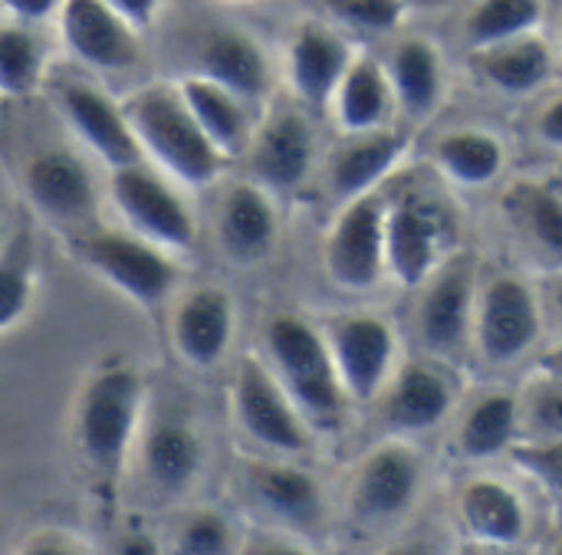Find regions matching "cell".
I'll use <instances>...</instances> for the list:
<instances>
[{
  "label": "cell",
  "instance_id": "obj_28",
  "mask_svg": "<svg viewBox=\"0 0 562 555\" xmlns=\"http://www.w3.org/2000/svg\"><path fill=\"white\" fill-rule=\"evenodd\" d=\"M392 99L415 118L428 115L445 89L441 56L428 39H405L395 46L389 69H385Z\"/></svg>",
  "mask_w": 562,
  "mask_h": 555
},
{
  "label": "cell",
  "instance_id": "obj_34",
  "mask_svg": "<svg viewBox=\"0 0 562 555\" xmlns=\"http://www.w3.org/2000/svg\"><path fill=\"white\" fill-rule=\"evenodd\" d=\"M43 76V46L40 39L16 23L0 26V99L26 95Z\"/></svg>",
  "mask_w": 562,
  "mask_h": 555
},
{
  "label": "cell",
  "instance_id": "obj_37",
  "mask_svg": "<svg viewBox=\"0 0 562 555\" xmlns=\"http://www.w3.org/2000/svg\"><path fill=\"white\" fill-rule=\"evenodd\" d=\"M326 13H333L339 23L366 33H385L395 30L405 16L402 0H323Z\"/></svg>",
  "mask_w": 562,
  "mask_h": 555
},
{
  "label": "cell",
  "instance_id": "obj_18",
  "mask_svg": "<svg viewBox=\"0 0 562 555\" xmlns=\"http://www.w3.org/2000/svg\"><path fill=\"white\" fill-rule=\"evenodd\" d=\"M171 339L178 355L194 369H214L234 339V299L221 286L191 290L171 322Z\"/></svg>",
  "mask_w": 562,
  "mask_h": 555
},
{
  "label": "cell",
  "instance_id": "obj_17",
  "mask_svg": "<svg viewBox=\"0 0 562 555\" xmlns=\"http://www.w3.org/2000/svg\"><path fill=\"white\" fill-rule=\"evenodd\" d=\"M250 168L263 191H290L306 181L316 138L303 112H277L257 138H250Z\"/></svg>",
  "mask_w": 562,
  "mask_h": 555
},
{
  "label": "cell",
  "instance_id": "obj_44",
  "mask_svg": "<svg viewBox=\"0 0 562 555\" xmlns=\"http://www.w3.org/2000/svg\"><path fill=\"white\" fill-rule=\"evenodd\" d=\"M115 555H161V546L148 533H128V536H122Z\"/></svg>",
  "mask_w": 562,
  "mask_h": 555
},
{
  "label": "cell",
  "instance_id": "obj_25",
  "mask_svg": "<svg viewBox=\"0 0 562 555\" xmlns=\"http://www.w3.org/2000/svg\"><path fill=\"white\" fill-rule=\"evenodd\" d=\"M201 76L224 86L244 102L263 99L270 89V66L260 43L240 30H217L201 46Z\"/></svg>",
  "mask_w": 562,
  "mask_h": 555
},
{
  "label": "cell",
  "instance_id": "obj_38",
  "mask_svg": "<svg viewBox=\"0 0 562 555\" xmlns=\"http://www.w3.org/2000/svg\"><path fill=\"white\" fill-rule=\"evenodd\" d=\"M514 461L524 474L540 480L547 497L557 503L562 490V444L560 441H540L533 448H514Z\"/></svg>",
  "mask_w": 562,
  "mask_h": 555
},
{
  "label": "cell",
  "instance_id": "obj_32",
  "mask_svg": "<svg viewBox=\"0 0 562 555\" xmlns=\"http://www.w3.org/2000/svg\"><path fill=\"white\" fill-rule=\"evenodd\" d=\"M36 270H40L36 243L30 230H16L0 247V332L26 316L36 290Z\"/></svg>",
  "mask_w": 562,
  "mask_h": 555
},
{
  "label": "cell",
  "instance_id": "obj_40",
  "mask_svg": "<svg viewBox=\"0 0 562 555\" xmlns=\"http://www.w3.org/2000/svg\"><path fill=\"white\" fill-rule=\"evenodd\" d=\"M16 555H89L82 543H76L72 536L66 533H56V530H46V533H36L23 543V550Z\"/></svg>",
  "mask_w": 562,
  "mask_h": 555
},
{
  "label": "cell",
  "instance_id": "obj_23",
  "mask_svg": "<svg viewBox=\"0 0 562 555\" xmlns=\"http://www.w3.org/2000/svg\"><path fill=\"white\" fill-rule=\"evenodd\" d=\"M458 510H461V520H464V526L477 546L507 550L527 536L530 520H527L524 500L507 484H501L494 477L471 480L461 490Z\"/></svg>",
  "mask_w": 562,
  "mask_h": 555
},
{
  "label": "cell",
  "instance_id": "obj_26",
  "mask_svg": "<svg viewBox=\"0 0 562 555\" xmlns=\"http://www.w3.org/2000/svg\"><path fill=\"white\" fill-rule=\"evenodd\" d=\"M408 151V135L375 128L352 135L349 145H342L329 168V188L339 201H352L369 194Z\"/></svg>",
  "mask_w": 562,
  "mask_h": 555
},
{
  "label": "cell",
  "instance_id": "obj_35",
  "mask_svg": "<svg viewBox=\"0 0 562 555\" xmlns=\"http://www.w3.org/2000/svg\"><path fill=\"white\" fill-rule=\"evenodd\" d=\"M510 214L527 227V234L547 250L560 253L562 250V204L557 188L543 184H517L514 194L507 197Z\"/></svg>",
  "mask_w": 562,
  "mask_h": 555
},
{
  "label": "cell",
  "instance_id": "obj_41",
  "mask_svg": "<svg viewBox=\"0 0 562 555\" xmlns=\"http://www.w3.org/2000/svg\"><path fill=\"white\" fill-rule=\"evenodd\" d=\"M7 13H13L16 20L23 23H36V20H46L59 10L63 0H0Z\"/></svg>",
  "mask_w": 562,
  "mask_h": 555
},
{
  "label": "cell",
  "instance_id": "obj_27",
  "mask_svg": "<svg viewBox=\"0 0 562 555\" xmlns=\"http://www.w3.org/2000/svg\"><path fill=\"white\" fill-rule=\"evenodd\" d=\"M333 102H336V118L342 132L362 135V132H375L385 125L395 99H392L385 69L379 63L352 59L333 92Z\"/></svg>",
  "mask_w": 562,
  "mask_h": 555
},
{
  "label": "cell",
  "instance_id": "obj_39",
  "mask_svg": "<svg viewBox=\"0 0 562 555\" xmlns=\"http://www.w3.org/2000/svg\"><path fill=\"white\" fill-rule=\"evenodd\" d=\"M530 424L543 434V441H560L562 434V395L557 382L537 385L530 405Z\"/></svg>",
  "mask_w": 562,
  "mask_h": 555
},
{
  "label": "cell",
  "instance_id": "obj_14",
  "mask_svg": "<svg viewBox=\"0 0 562 555\" xmlns=\"http://www.w3.org/2000/svg\"><path fill=\"white\" fill-rule=\"evenodd\" d=\"M59 109L76 132V138L99 155L112 171L142 161V148L122 115V105H115L109 95L86 82H66L59 89Z\"/></svg>",
  "mask_w": 562,
  "mask_h": 555
},
{
  "label": "cell",
  "instance_id": "obj_22",
  "mask_svg": "<svg viewBox=\"0 0 562 555\" xmlns=\"http://www.w3.org/2000/svg\"><path fill=\"white\" fill-rule=\"evenodd\" d=\"M349 63L352 53L339 33L319 23H306L290 46V82L306 105L319 109L333 99Z\"/></svg>",
  "mask_w": 562,
  "mask_h": 555
},
{
  "label": "cell",
  "instance_id": "obj_15",
  "mask_svg": "<svg viewBox=\"0 0 562 555\" xmlns=\"http://www.w3.org/2000/svg\"><path fill=\"white\" fill-rule=\"evenodd\" d=\"M441 217L422 197L385 204V270L402 286H422L438 263Z\"/></svg>",
  "mask_w": 562,
  "mask_h": 555
},
{
  "label": "cell",
  "instance_id": "obj_47",
  "mask_svg": "<svg viewBox=\"0 0 562 555\" xmlns=\"http://www.w3.org/2000/svg\"><path fill=\"white\" fill-rule=\"evenodd\" d=\"M464 555H497V553H491V546H468Z\"/></svg>",
  "mask_w": 562,
  "mask_h": 555
},
{
  "label": "cell",
  "instance_id": "obj_13",
  "mask_svg": "<svg viewBox=\"0 0 562 555\" xmlns=\"http://www.w3.org/2000/svg\"><path fill=\"white\" fill-rule=\"evenodd\" d=\"M422 490V457L408 444L375 448L356 477V513L372 523L398 520L412 510Z\"/></svg>",
  "mask_w": 562,
  "mask_h": 555
},
{
  "label": "cell",
  "instance_id": "obj_21",
  "mask_svg": "<svg viewBox=\"0 0 562 555\" xmlns=\"http://www.w3.org/2000/svg\"><path fill=\"white\" fill-rule=\"evenodd\" d=\"M451 405H454L451 382L438 369L425 362H412L392 382L382 415L395 434H422L428 428H438L448 418Z\"/></svg>",
  "mask_w": 562,
  "mask_h": 555
},
{
  "label": "cell",
  "instance_id": "obj_33",
  "mask_svg": "<svg viewBox=\"0 0 562 555\" xmlns=\"http://www.w3.org/2000/svg\"><path fill=\"white\" fill-rule=\"evenodd\" d=\"M540 20H543V0H481L471 10L464 30L471 46L487 49L533 33Z\"/></svg>",
  "mask_w": 562,
  "mask_h": 555
},
{
  "label": "cell",
  "instance_id": "obj_4",
  "mask_svg": "<svg viewBox=\"0 0 562 555\" xmlns=\"http://www.w3.org/2000/svg\"><path fill=\"white\" fill-rule=\"evenodd\" d=\"M72 253L109 286L125 293L132 303L155 309L178 286V263L168 250L119 230H89L72 237Z\"/></svg>",
  "mask_w": 562,
  "mask_h": 555
},
{
  "label": "cell",
  "instance_id": "obj_42",
  "mask_svg": "<svg viewBox=\"0 0 562 555\" xmlns=\"http://www.w3.org/2000/svg\"><path fill=\"white\" fill-rule=\"evenodd\" d=\"M102 3H109V7L135 30V26L151 23V16H155V10H158L161 0H102Z\"/></svg>",
  "mask_w": 562,
  "mask_h": 555
},
{
  "label": "cell",
  "instance_id": "obj_9",
  "mask_svg": "<svg viewBox=\"0 0 562 555\" xmlns=\"http://www.w3.org/2000/svg\"><path fill=\"white\" fill-rule=\"evenodd\" d=\"M474 329L487 362H517L540 339V306L533 290L520 276H494L477 303Z\"/></svg>",
  "mask_w": 562,
  "mask_h": 555
},
{
  "label": "cell",
  "instance_id": "obj_31",
  "mask_svg": "<svg viewBox=\"0 0 562 555\" xmlns=\"http://www.w3.org/2000/svg\"><path fill=\"white\" fill-rule=\"evenodd\" d=\"M435 161L451 181L464 188H481L504 171V145L497 141V135L477 128L448 132L435 145Z\"/></svg>",
  "mask_w": 562,
  "mask_h": 555
},
{
  "label": "cell",
  "instance_id": "obj_1",
  "mask_svg": "<svg viewBox=\"0 0 562 555\" xmlns=\"http://www.w3.org/2000/svg\"><path fill=\"white\" fill-rule=\"evenodd\" d=\"M267 369L293 401L306 428L339 431L346 418V392L333 369L323 332L293 313H280L263 326Z\"/></svg>",
  "mask_w": 562,
  "mask_h": 555
},
{
  "label": "cell",
  "instance_id": "obj_12",
  "mask_svg": "<svg viewBox=\"0 0 562 555\" xmlns=\"http://www.w3.org/2000/svg\"><path fill=\"white\" fill-rule=\"evenodd\" d=\"M63 39L76 59L92 69H132L138 63L135 30L102 0H63Z\"/></svg>",
  "mask_w": 562,
  "mask_h": 555
},
{
  "label": "cell",
  "instance_id": "obj_20",
  "mask_svg": "<svg viewBox=\"0 0 562 555\" xmlns=\"http://www.w3.org/2000/svg\"><path fill=\"white\" fill-rule=\"evenodd\" d=\"M142 474L158 497H181L201 474V438L178 415H158L142 438Z\"/></svg>",
  "mask_w": 562,
  "mask_h": 555
},
{
  "label": "cell",
  "instance_id": "obj_11",
  "mask_svg": "<svg viewBox=\"0 0 562 555\" xmlns=\"http://www.w3.org/2000/svg\"><path fill=\"white\" fill-rule=\"evenodd\" d=\"M23 188L30 204L59 227H79L95 211V178L82 158L49 148L26 165Z\"/></svg>",
  "mask_w": 562,
  "mask_h": 555
},
{
  "label": "cell",
  "instance_id": "obj_6",
  "mask_svg": "<svg viewBox=\"0 0 562 555\" xmlns=\"http://www.w3.org/2000/svg\"><path fill=\"white\" fill-rule=\"evenodd\" d=\"M333 369L339 375V385L346 392V398L352 401H372L395 365V329L389 326V319L372 316V313H346V316H333L326 319L323 329Z\"/></svg>",
  "mask_w": 562,
  "mask_h": 555
},
{
  "label": "cell",
  "instance_id": "obj_16",
  "mask_svg": "<svg viewBox=\"0 0 562 555\" xmlns=\"http://www.w3.org/2000/svg\"><path fill=\"white\" fill-rule=\"evenodd\" d=\"M250 500L277 523L296 533H316L326 520V497L313 474L290 464H247Z\"/></svg>",
  "mask_w": 562,
  "mask_h": 555
},
{
  "label": "cell",
  "instance_id": "obj_43",
  "mask_svg": "<svg viewBox=\"0 0 562 555\" xmlns=\"http://www.w3.org/2000/svg\"><path fill=\"white\" fill-rule=\"evenodd\" d=\"M540 135H543L550 145H560L562 141V102L560 99H553V102L543 109V115H540Z\"/></svg>",
  "mask_w": 562,
  "mask_h": 555
},
{
  "label": "cell",
  "instance_id": "obj_7",
  "mask_svg": "<svg viewBox=\"0 0 562 555\" xmlns=\"http://www.w3.org/2000/svg\"><path fill=\"white\" fill-rule=\"evenodd\" d=\"M234 418L240 431L267 451L277 454H306L310 451V428L283 395L277 378L270 375L267 362L257 355H244L231 385Z\"/></svg>",
  "mask_w": 562,
  "mask_h": 555
},
{
  "label": "cell",
  "instance_id": "obj_2",
  "mask_svg": "<svg viewBox=\"0 0 562 555\" xmlns=\"http://www.w3.org/2000/svg\"><path fill=\"white\" fill-rule=\"evenodd\" d=\"M122 115L138 148L148 151L181 184L204 188L221 174L224 158L204 138L178 89L145 86L122 102Z\"/></svg>",
  "mask_w": 562,
  "mask_h": 555
},
{
  "label": "cell",
  "instance_id": "obj_19",
  "mask_svg": "<svg viewBox=\"0 0 562 555\" xmlns=\"http://www.w3.org/2000/svg\"><path fill=\"white\" fill-rule=\"evenodd\" d=\"M280 220L270 194L257 181H237L227 188L217 211V240L237 263H263L277 250Z\"/></svg>",
  "mask_w": 562,
  "mask_h": 555
},
{
  "label": "cell",
  "instance_id": "obj_29",
  "mask_svg": "<svg viewBox=\"0 0 562 555\" xmlns=\"http://www.w3.org/2000/svg\"><path fill=\"white\" fill-rule=\"evenodd\" d=\"M481 72L487 76V82H494L501 92H533L537 86H543L553 72V53L547 46V39L527 33L497 46H487L481 53Z\"/></svg>",
  "mask_w": 562,
  "mask_h": 555
},
{
  "label": "cell",
  "instance_id": "obj_45",
  "mask_svg": "<svg viewBox=\"0 0 562 555\" xmlns=\"http://www.w3.org/2000/svg\"><path fill=\"white\" fill-rule=\"evenodd\" d=\"M254 555H313V553H306V550H300V546L277 543V546H263V550H257Z\"/></svg>",
  "mask_w": 562,
  "mask_h": 555
},
{
  "label": "cell",
  "instance_id": "obj_24",
  "mask_svg": "<svg viewBox=\"0 0 562 555\" xmlns=\"http://www.w3.org/2000/svg\"><path fill=\"white\" fill-rule=\"evenodd\" d=\"M191 118L198 122V128L204 132V138L214 145V151L227 161V158H240L250 148V115H247V102L237 99L234 92H227L224 86L204 79V76H191L178 86Z\"/></svg>",
  "mask_w": 562,
  "mask_h": 555
},
{
  "label": "cell",
  "instance_id": "obj_46",
  "mask_svg": "<svg viewBox=\"0 0 562 555\" xmlns=\"http://www.w3.org/2000/svg\"><path fill=\"white\" fill-rule=\"evenodd\" d=\"M385 555H435L428 546H422V543H412V546H398V550H392V553Z\"/></svg>",
  "mask_w": 562,
  "mask_h": 555
},
{
  "label": "cell",
  "instance_id": "obj_8",
  "mask_svg": "<svg viewBox=\"0 0 562 555\" xmlns=\"http://www.w3.org/2000/svg\"><path fill=\"white\" fill-rule=\"evenodd\" d=\"M329 276L352 293L372 290L385 273V201L369 191L346 201L329 240H326Z\"/></svg>",
  "mask_w": 562,
  "mask_h": 555
},
{
  "label": "cell",
  "instance_id": "obj_36",
  "mask_svg": "<svg viewBox=\"0 0 562 555\" xmlns=\"http://www.w3.org/2000/svg\"><path fill=\"white\" fill-rule=\"evenodd\" d=\"M171 555H237V533L227 517L198 510L178 526Z\"/></svg>",
  "mask_w": 562,
  "mask_h": 555
},
{
  "label": "cell",
  "instance_id": "obj_30",
  "mask_svg": "<svg viewBox=\"0 0 562 555\" xmlns=\"http://www.w3.org/2000/svg\"><path fill=\"white\" fill-rule=\"evenodd\" d=\"M520 428V401L514 395H487L481 398L461 421L458 451L468 461H487L504 454Z\"/></svg>",
  "mask_w": 562,
  "mask_h": 555
},
{
  "label": "cell",
  "instance_id": "obj_10",
  "mask_svg": "<svg viewBox=\"0 0 562 555\" xmlns=\"http://www.w3.org/2000/svg\"><path fill=\"white\" fill-rule=\"evenodd\" d=\"M474 260L468 253L454 257L438 270L418 306V336L428 352L454 359L474 326Z\"/></svg>",
  "mask_w": 562,
  "mask_h": 555
},
{
  "label": "cell",
  "instance_id": "obj_3",
  "mask_svg": "<svg viewBox=\"0 0 562 555\" xmlns=\"http://www.w3.org/2000/svg\"><path fill=\"white\" fill-rule=\"evenodd\" d=\"M142 401H145L142 375L128 365H109L95 372V378L86 385L76 411V444L86 467L95 477L102 480L119 477L128 448L138 434Z\"/></svg>",
  "mask_w": 562,
  "mask_h": 555
},
{
  "label": "cell",
  "instance_id": "obj_5",
  "mask_svg": "<svg viewBox=\"0 0 562 555\" xmlns=\"http://www.w3.org/2000/svg\"><path fill=\"white\" fill-rule=\"evenodd\" d=\"M109 191L135 237L161 250H188L194 243L198 227H194L188 204L148 165L135 161V165L115 168Z\"/></svg>",
  "mask_w": 562,
  "mask_h": 555
}]
</instances>
